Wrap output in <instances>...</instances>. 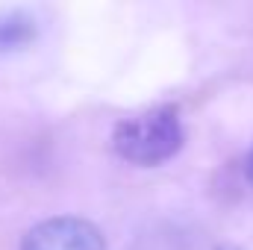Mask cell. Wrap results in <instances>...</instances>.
<instances>
[{
	"label": "cell",
	"instance_id": "cell-1",
	"mask_svg": "<svg viewBox=\"0 0 253 250\" xmlns=\"http://www.w3.org/2000/svg\"><path fill=\"white\" fill-rule=\"evenodd\" d=\"M186 132L174 103H156L112 126V150L138 168H156L183 150Z\"/></svg>",
	"mask_w": 253,
	"mask_h": 250
},
{
	"label": "cell",
	"instance_id": "cell-2",
	"mask_svg": "<svg viewBox=\"0 0 253 250\" xmlns=\"http://www.w3.org/2000/svg\"><path fill=\"white\" fill-rule=\"evenodd\" d=\"M21 250H106V236L97 224L77 215H56L30 227Z\"/></svg>",
	"mask_w": 253,
	"mask_h": 250
},
{
	"label": "cell",
	"instance_id": "cell-3",
	"mask_svg": "<svg viewBox=\"0 0 253 250\" xmlns=\"http://www.w3.org/2000/svg\"><path fill=\"white\" fill-rule=\"evenodd\" d=\"M39 36V24L30 12L12 9L0 15V53H12V50H24L27 44H33Z\"/></svg>",
	"mask_w": 253,
	"mask_h": 250
},
{
	"label": "cell",
	"instance_id": "cell-4",
	"mask_svg": "<svg viewBox=\"0 0 253 250\" xmlns=\"http://www.w3.org/2000/svg\"><path fill=\"white\" fill-rule=\"evenodd\" d=\"M212 250H248V248H242V245H236V242H218Z\"/></svg>",
	"mask_w": 253,
	"mask_h": 250
},
{
	"label": "cell",
	"instance_id": "cell-5",
	"mask_svg": "<svg viewBox=\"0 0 253 250\" xmlns=\"http://www.w3.org/2000/svg\"><path fill=\"white\" fill-rule=\"evenodd\" d=\"M248 177H251V183H253V147H251V153H248Z\"/></svg>",
	"mask_w": 253,
	"mask_h": 250
}]
</instances>
